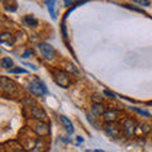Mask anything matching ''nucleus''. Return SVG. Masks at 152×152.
Here are the masks:
<instances>
[{
	"label": "nucleus",
	"instance_id": "obj_1",
	"mask_svg": "<svg viewBox=\"0 0 152 152\" xmlns=\"http://www.w3.org/2000/svg\"><path fill=\"white\" fill-rule=\"evenodd\" d=\"M28 90L33 94V95H36V96H42L45 93H47V88H46V85L41 81V80H33V81L29 84V86H28Z\"/></svg>",
	"mask_w": 152,
	"mask_h": 152
},
{
	"label": "nucleus",
	"instance_id": "obj_2",
	"mask_svg": "<svg viewBox=\"0 0 152 152\" xmlns=\"http://www.w3.org/2000/svg\"><path fill=\"white\" fill-rule=\"evenodd\" d=\"M38 48H39V52L46 60L51 61V60H53L56 57V50L48 43H39L38 45Z\"/></svg>",
	"mask_w": 152,
	"mask_h": 152
},
{
	"label": "nucleus",
	"instance_id": "obj_3",
	"mask_svg": "<svg viewBox=\"0 0 152 152\" xmlns=\"http://www.w3.org/2000/svg\"><path fill=\"white\" fill-rule=\"evenodd\" d=\"M32 126H33V127H32L33 131H34L38 136L43 137V136H48V134H50V127L47 126L45 122H42V121L33 122Z\"/></svg>",
	"mask_w": 152,
	"mask_h": 152
},
{
	"label": "nucleus",
	"instance_id": "obj_4",
	"mask_svg": "<svg viewBox=\"0 0 152 152\" xmlns=\"http://www.w3.org/2000/svg\"><path fill=\"white\" fill-rule=\"evenodd\" d=\"M1 89L5 94L9 95H13L17 93V85L14 81H12L10 79H7V77H1Z\"/></svg>",
	"mask_w": 152,
	"mask_h": 152
},
{
	"label": "nucleus",
	"instance_id": "obj_5",
	"mask_svg": "<svg viewBox=\"0 0 152 152\" xmlns=\"http://www.w3.org/2000/svg\"><path fill=\"white\" fill-rule=\"evenodd\" d=\"M55 81L60 86L67 88L70 85V83H71V80H70L69 74L64 72V71H56L55 72Z\"/></svg>",
	"mask_w": 152,
	"mask_h": 152
},
{
	"label": "nucleus",
	"instance_id": "obj_6",
	"mask_svg": "<svg viewBox=\"0 0 152 152\" xmlns=\"http://www.w3.org/2000/svg\"><path fill=\"white\" fill-rule=\"evenodd\" d=\"M31 113H32L33 118H36V119H38V121H45L46 118H47L46 112L41 107H37V105L32 107L31 108Z\"/></svg>",
	"mask_w": 152,
	"mask_h": 152
},
{
	"label": "nucleus",
	"instance_id": "obj_7",
	"mask_svg": "<svg viewBox=\"0 0 152 152\" xmlns=\"http://www.w3.org/2000/svg\"><path fill=\"white\" fill-rule=\"evenodd\" d=\"M134 127L136 123L133 119H126L123 122V131H124L126 136H132L134 133Z\"/></svg>",
	"mask_w": 152,
	"mask_h": 152
},
{
	"label": "nucleus",
	"instance_id": "obj_8",
	"mask_svg": "<svg viewBox=\"0 0 152 152\" xmlns=\"http://www.w3.org/2000/svg\"><path fill=\"white\" fill-rule=\"evenodd\" d=\"M103 117H104V121L105 122L113 123V122H115L118 119V117H119V112L114 110V109H112V110H107L105 113L103 114Z\"/></svg>",
	"mask_w": 152,
	"mask_h": 152
},
{
	"label": "nucleus",
	"instance_id": "obj_9",
	"mask_svg": "<svg viewBox=\"0 0 152 152\" xmlns=\"http://www.w3.org/2000/svg\"><path fill=\"white\" fill-rule=\"evenodd\" d=\"M60 119H61V122L64 123V126H65V128H66V131H67L69 134H72L74 133V126H72V123H71V121L65 115H61Z\"/></svg>",
	"mask_w": 152,
	"mask_h": 152
},
{
	"label": "nucleus",
	"instance_id": "obj_10",
	"mask_svg": "<svg viewBox=\"0 0 152 152\" xmlns=\"http://www.w3.org/2000/svg\"><path fill=\"white\" fill-rule=\"evenodd\" d=\"M105 132L112 137H117L118 134H119V129H118V127L115 124H113V123L105 126Z\"/></svg>",
	"mask_w": 152,
	"mask_h": 152
},
{
	"label": "nucleus",
	"instance_id": "obj_11",
	"mask_svg": "<svg viewBox=\"0 0 152 152\" xmlns=\"http://www.w3.org/2000/svg\"><path fill=\"white\" fill-rule=\"evenodd\" d=\"M14 66V62L12 58H9V57H4L1 60V67L4 70H12V67Z\"/></svg>",
	"mask_w": 152,
	"mask_h": 152
},
{
	"label": "nucleus",
	"instance_id": "obj_12",
	"mask_svg": "<svg viewBox=\"0 0 152 152\" xmlns=\"http://www.w3.org/2000/svg\"><path fill=\"white\" fill-rule=\"evenodd\" d=\"M93 113L95 114V115H102V114H104L105 113V110H104V105L102 103L94 104L93 105Z\"/></svg>",
	"mask_w": 152,
	"mask_h": 152
},
{
	"label": "nucleus",
	"instance_id": "obj_13",
	"mask_svg": "<svg viewBox=\"0 0 152 152\" xmlns=\"http://www.w3.org/2000/svg\"><path fill=\"white\" fill-rule=\"evenodd\" d=\"M0 42L4 43V42H13V37L9 32H3L1 36H0Z\"/></svg>",
	"mask_w": 152,
	"mask_h": 152
},
{
	"label": "nucleus",
	"instance_id": "obj_14",
	"mask_svg": "<svg viewBox=\"0 0 152 152\" xmlns=\"http://www.w3.org/2000/svg\"><path fill=\"white\" fill-rule=\"evenodd\" d=\"M24 23H26L27 26H32V27H34V26H37V24H38V20H37V19L33 18V15H27V17L24 18Z\"/></svg>",
	"mask_w": 152,
	"mask_h": 152
},
{
	"label": "nucleus",
	"instance_id": "obj_15",
	"mask_svg": "<svg viewBox=\"0 0 152 152\" xmlns=\"http://www.w3.org/2000/svg\"><path fill=\"white\" fill-rule=\"evenodd\" d=\"M43 150H45L43 143H42L41 141H36L34 147H32L31 148V152H43Z\"/></svg>",
	"mask_w": 152,
	"mask_h": 152
},
{
	"label": "nucleus",
	"instance_id": "obj_16",
	"mask_svg": "<svg viewBox=\"0 0 152 152\" xmlns=\"http://www.w3.org/2000/svg\"><path fill=\"white\" fill-rule=\"evenodd\" d=\"M46 4L48 5V10H50V14L52 15V18H56V15H55V1H46Z\"/></svg>",
	"mask_w": 152,
	"mask_h": 152
},
{
	"label": "nucleus",
	"instance_id": "obj_17",
	"mask_svg": "<svg viewBox=\"0 0 152 152\" xmlns=\"http://www.w3.org/2000/svg\"><path fill=\"white\" fill-rule=\"evenodd\" d=\"M66 70L69 71V72H71V74H75V75H79V70L75 67L74 65H71V64H67L66 65Z\"/></svg>",
	"mask_w": 152,
	"mask_h": 152
},
{
	"label": "nucleus",
	"instance_id": "obj_18",
	"mask_svg": "<svg viewBox=\"0 0 152 152\" xmlns=\"http://www.w3.org/2000/svg\"><path fill=\"white\" fill-rule=\"evenodd\" d=\"M131 109H133V110L137 112L138 114H141V115H145V117H151L150 112H147V110H142V109H138V108H136V107H131Z\"/></svg>",
	"mask_w": 152,
	"mask_h": 152
},
{
	"label": "nucleus",
	"instance_id": "obj_19",
	"mask_svg": "<svg viewBox=\"0 0 152 152\" xmlns=\"http://www.w3.org/2000/svg\"><path fill=\"white\" fill-rule=\"evenodd\" d=\"M9 72H10V74H27L28 71L24 70V69H22V67H15V69L9 70Z\"/></svg>",
	"mask_w": 152,
	"mask_h": 152
},
{
	"label": "nucleus",
	"instance_id": "obj_20",
	"mask_svg": "<svg viewBox=\"0 0 152 152\" xmlns=\"http://www.w3.org/2000/svg\"><path fill=\"white\" fill-rule=\"evenodd\" d=\"M102 100H103V96H102V95H99V94H94V95H93V102H94L95 104L102 103Z\"/></svg>",
	"mask_w": 152,
	"mask_h": 152
},
{
	"label": "nucleus",
	"instance_id": "obj_21",
	"mask_svg": "<svg viewBox=\"0 0 152 152\" xmlns=\"http://www.w3.org/2000/svg\"><path fill=\"white\" fill-rule=\"evenodd\" d=\"M140 128H141V132H142V133H148L150 129H151V128L148 127V124H141Z\"/></svg>",
	"mask_w": 152,
	"mask_h": 152
},
{
	"label": "nucleus",
	"instance_id": "obj_22",
	"mask_svg": "<svg viewBox=\"0 0 152 152\" xmlns=\"http://www.w3.org/2000/svg\"><path fill=\"white\" fill-rule=\"evenodd\" d=\"M136 4H140V5H143V7H148L150 5V1H146V0H136L134 1Z\"/></svg>",
	"mask_w": 152,
	"mask_h": 152
},
{
	"label": "nucleus",
	"instance_id": "obj_23",
	"mask_svg": "<svg viewBox=\"0 0 152 152\" xmlns=\"http://www.w3.org/2000/svg\"><path fill=\"white\" fill-rule=\"evenodd\" d=\"M61 31H62L64 38H67V32H66V26H65V23H62V24H61Z\"/></svg>",
	"mask_w": 152,
	"mask_h": 152
},
{
	"label": "nucleus",
	"instance_id": "obj_24",
	"mask_svg": "<svg viewBox=\"0 0 152 152\" xmlns=\"http://www.w3.org/2000/svg\"><path fill=\"white\" fill-rule=\"evenodd\" d=\"M104 94L108 95V96H110V98H115V94L110 93V91H109V90H104Z\"/></svg>",
	"mask_w": 152,
	"mask_h": 152
},
{
	"label": "nucleus",
	"instance_id": "obj_25",
	"mask_svg": "<svg viewBox=\"0 0 152 152\" xmlns=\"http://www.w3.org/2000/svg\"><path fill=\"white\" fill-rule=\"evenodd\" d=\"M12 152H26V151L22 148V146H19V147H17V148H14Z\"/></svg>",
	"mask_w": 152,
	"mask_h": 152
},
{
	"label": "nucleus",
	"instance_id": "obj_26",
	"mask_svg": "<svg viewBox=\"0 0 152 152\" xmlns=\"http://www.w3.org/2000/svg\"><path fill=\"white\" fill-rule=\"evenodd\" d=\"M126 8H128V9H132V10H136V12H142L141 9H137V8H134V7H131V5H124Z\"/></svg>",
	"mask_w": 152,
	"mask_h": 152
},
{
	"label": "nucleus",
	"instance_id": "obj_27",
	"mask_svg": "<svg viewBox=\"0 0 152 152\" xmlns=\"http://www.w3.org/2000/svg\"><path fill=\"white\" fill-rule=\"evenodd\" d=\"M12 43L13 42H4V43H1V45L5 46V47H12Z\"/></svg>",
	"mask_w": 152,
	"mask_h": 152
},
{
	"label": "nucleus",
	"instance_id": "obj_28",
	"mask_svg": "<svg viewBox=\"0 0 152 152\" xmlns=\"http://www.w3.org/2000/svg\"><path fill=\"white\" fill-rule=\"evenodd\" d=\"M29 53H31V52H29V51H27L26 53H24V56H23V57H28V55H29Z\"/></svg>",
	"mask_w": 152,
	"mask_h": 152
},
{
	"label": "nucleus",
	"instance_id": "obj_29",
	"mask_svg": "<svg viewBox=\"0 0 152 152\" xmlns=\"http://www.w3.org/2000/svg\"><path fill=\"white\" fill-rule=\"evenodd\" d=\"M94 152H104V151H102V150H96V151H94Z\"/></svg>",
	"mask_w": 152,
	"mask_h": 152
},
{
	"label": "nucleus",
	"instance_id": "obj_30",
	"mask_svg": "<svg viewBox=\"0 0 152 152\" xmlns=\"http://www.w3.org/2000/svg\"><path fill=\"white\" fill-rule=\"evenodd\" d=\"M86 152H91V151H86Z\"/></svg>",
	"mask_w": 152,
	"mask_h": 152
}]
</instances>
